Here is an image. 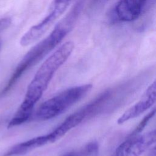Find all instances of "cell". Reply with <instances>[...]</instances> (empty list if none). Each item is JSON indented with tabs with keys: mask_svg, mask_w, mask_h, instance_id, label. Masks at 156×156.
<instances>
[{
	"mask_svg": "<svg viewBox=\"0 0 156 156\" xmlns=\"http://www.w3.org/2000/svg\"><path fill=\"white\" fill-rule=\"evenodd\" d=\"M146 0H119L112 10L111 17L122 21H132L140 15Z\"/></svg>",
	"mask_w": 156,
	"mask_h": 156,
	"instance_id": "obj_7",
	"label": "cell"
},
{
	"mask_svg": "<svg viewBox=\"0 0 156 156\" xmlns=\"http://www.w3.org/2000/svg\"><path fill=\"white\" fill-rule=\"evenodd\" d=\"M91 84H85L66 89L44 102L38 108L36 118L44 121L63 113L73 104L84 98L92 88Z\"/></svg>",
	"mask_w": 156,
	"mask_h": 156,
	"instance_id": "obj_3",
	"label": "cell"
},
{
	"mask_svg": "<svg viewBox=\"0 0 156 156\" xmlns=\"http://www.w3.org/2000/svg\"><path fill=\"white\" fill-rule=\"evenodd\" d=\"M155 103L156 79L147 88L140 100L121 115L118 119V124H122L129 119L140 116Z\"/></svg>",
	"mask_w": 156,
	"mask_h": 156,
	"instance_id": "obj_6",
	"label": "cell"
},
{
	"mask_svg": "<svg viewBox=\"0 0 156 156\" xmlns=\"http://www.w3.org/2000/svg\"><path fill=\"white\" fill-rule=\"evenodd\" d=\"M12 20L9 17L0 19V34L7 29L11 24Z\"/></svg>",
	"mask_w": 156,
	"mask_h": 156,
	"instance_id": "obj_10",
	"label": "cell"
},
{
	"mask_svg": "<svg viewBox=\"0 0 156 156\" xmlns=\"http://www.w3.org/2000/svg\"><path fill=\"white\" fill-rule=\"evenodd\" d=\"M81 6L82 3L79 2L46 38L36 44L25 55L0 93V96L8 92L26 71L40 62L69 33L78 17Z\"/></svg>",
	"mask_w": 156,
	"mask_h": 156,
	"instance_id": "obj_2",
	"label": "cell"
},
{
	"mask_svg": "<svg viewBox=\"0 0 156 156\" xmlns=\"http://www.w3.org/2000/svg\"><path fill=\"white\" fill-rule=\"evenodd\" d=\"M99 153V145L96 141L90 142L78 150L71 151L63 156H97Z\"/></svg>",
	"mask_w": 156,
	"mask_h": 156,
	"instance_id": "obj_8",
	"label": "cell"
},
{
	"mask_svg": "<svg viewBox=\"0 0 156 156\" xmlns=\"http://www.w3.org/2000/svg\"><path fill=\"white\" fill-rule=\"evenodd\" d=\"M156 143V129L142 135L130 136L115 149L110 156H140Z\"/></svg>",
	"mask_w": 156,
	"mask_h": 156,
	"instance_id": "obj_5",
	"label": "cell"
},
{
	"mask_svg": "<svg viewBox=\"0 0 156 156\" xmlns=\"http://www.w3.org/2000/svg\"><path fill=\"white\" fill-rule=\"evenodd\" d=\"M147 156H156V146L149 151Z\"/></svg>",
	"mask_w": 156,
	"mask_h": 156,
	"instance_id": "obj_11",
	"label": "cell"
},
{
	"mask_svg": "<svg viewBox=\"0 0 156 156\" xmlns=\"http://www.w3.org/2000/svg\"><path fill=\"white\" fill-rule=\"evenodd\" d=\"M68 5L52 1L46 16L38 24L31 27L21 38L20 43L22 46H27L40 39L51 27L56 21L65 13Z\"/></svg>",
	"mask_w": 156,
	"mask_h": 156,
	"instance_id": "obj_4",
	"label": "cell"
},
{
	"mask_svg": "<svg viewBox=\"0 0 156 156\" xmlns=\"http://www.w3.org/2000/svg\"><path fill=\"white\" fill-rule=\"evenodd\" d=\"M156 114V107H154L152 110H151L143 118V119L140 122L138 125L136 127V128L133 130V131L131 133V134L129 136H133L138 135L146 126L147 123L149 122V121L154 117V116Z\"/></svg>",
	"mask_w": 156,
	"mask_h": 156,
	"instance_id": "obj_9",
	"label": "cell"
},
{
	"mask_svg": "<svg viewBox=\"0 0 156 156\" xmlns=\"http://www.w3.org/2000/svg\"><path fill=\"white\" fill-rule=\"evenodd\" d=\"M74 48V43L68 41L62 44L42 63L29 83L19 108L11 119L8 128L25 122L30 116L35 104L47 89L58 69L67 60Z\"/></svg>",
	"mask_w": 156,
	"mask_h": 156,
	"instance_id": "obj_1",
	"label": "cell"
}]
</instances>
